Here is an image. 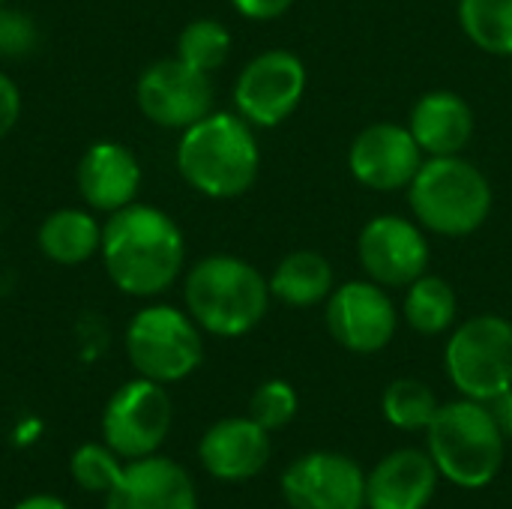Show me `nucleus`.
Segmentation results:
<instances>
[{"instance_id":"nucleus-25","label":"nucleus","mask_w":512,"mask_h":509,"mask_svg":"<svg viewBox=\"0 0 512 509\" xmlns=\"http://www.w3.org/2000/svg\"><path fill=\"white\" fill-rule=\"evenodd\" d=\"M231 54V33L216 18H195L177 36V57L201 72H216Z\"/></svg>"},{"instance_id":"nucleus-13","label":"nucleus","mask_w":512,"mask_h":509,"mask_svg":"<svg viewBox=\"0 0 512 509\" xmlns=\"http://www.w3.org/2000/svg\"><path fill=\"white\" fill-rule=\"evenodd\" d=\"M426 156L408 126L381 120L357 132L348 147L351 177L372 192L408 189Z\"/></svg>"},{"instance_id":"nucleus-32","label":"nucleus","mask_w":512,"mask_h":509,"mask_svg":"<svg viewBox=\"0 0 512 509\" xmlns=\"http://www.w3.org/2000/svg\"><path fill=\"white\" fill-rule=\"evenodd\" d=\"M12 509H69V504L57 495H30V498L18 501Z\"/></svg>"},{"instance_id":"nucleus-3","label":"nucleus","mask_w":512,"mask_h":509,"mask_svg":"<svg viewBox=\"0 0 512 509\" xmlns=\"http://www.w3.org/2000/svg\"><path fill=\"white\" fill-rule=\"evenodd\" d=\"M267 276L237 255H207L183 279V303L195 324L216 339L252 333L270 309Z\"/></svg>"},{"instance_id":"nucleus-29","label":"nucleus","mask_w":512,"mask_h":509,"mask_svg":"<svg viewBox=\"0 0 512 509\" xmlns=\"http://www.w3.org/2000/svg\"><path fill=\"white\" fill-rule=\"evenodd\" d=\"M18 120H21V90L6 72H0V141L15 129Z\"/></svg>"},{"instance_id":"nucleus-22","label":"nucleus","mask_w":512,"mask_h":509,"mask_svg":"<svg viewBox=\"0 0 512 509\" xmlns=\"http://www.w3.org/2000/svg\"><path fill=\"white\" fill-rule=\"evenodd\" d=\"M402 315H405L408 327L417 330L420 336H441L456 324L459 297L447 279L426 273L405 288Z\"/></svg>"},{"instance_id":"nucleus-21","label":"nucleus","mask_w":512,"mask_h":509,"mask_svg":"<svg viewBox=\"0 0 512 509\" xmlns=\"http://www.w3.org/2000/svg\"><path fill=\"white\" fill-rule=\"evenodd\" d=\"M270 294L273 300L291 306V309H312L318 303H327V297L336 288L333 264L312 249L288 252L270 273Z\"/></svg>"},{"instance_id":"nucleus-14","label":"nucleus","mask_w":512,"mask_h":509,"mask_svg":"<svg viewBox=\"0 0 512 509\" xmlns=\"http://www.w3.org/2000/svg\"><path fill=\"white\" fill-rule=\"evenodd\" d=\"M291 509H366V471L342 453H306L282 474Z\"/></svg>"},{"instance_id":"nucleus-1","label":"nucleus","mask_w":512,"mask_h":509,"mask_svg":"<svg viewBox=\"0 0 512 509\" xmlns=\"http://www.w3.org/2000/svg\"><path fill=\"white\" fill-rule=\"evenodd\" d=\"M99 255L117 291L153 300L180 279L186 237L165 210L135 201L105 219Z\"/></svg>"},{"instance_id":"nucleus-2","label":"nucleus","mask_w":512,"mask_h":509,"mask_svg":"<svg viewBox=\"0 0 512 509\" xmlns=\"http://www.w3.org/2000/svg\"><path fill=\"white\" fill-rule=\"evenodd\" d=\"M177 171L189 189L213 201L246 195L261 171V147L255 126L237 111H210L180 132Z\"/></svg>"},{"instance_id":"nucleus-7","label":"nucleus","mask_w":512,"mask_h":509,"mask_svg":"<svg viewBox=\"0 0 512 509\" xmlns=\"http://www.w3.org/2000/svg\"><path fill=\"white\" fill-rule=\"evenodd\" d=\"M444 366L465 399L489 405L512 384V324L501 315L468 318L447 339Z\"/></svg>"},{"instance_id":"nucleus-23","label":"nucleus","mask_w":512,"mask_h":509,"mask_svg":"<svg viewBox=\"0 0 512 509\" xmlns=\"http://www.w3.org/2000/svg\"><path fill=\"white\" fill-rule=\"evenodd\" d=\"M459 27L480 51L512 57V0H459Z\"/></svg>"},{"instance_id":"nucleus-12","label":"nucleus","mask_w":512,"mask_h":509,"mask_svg":"<svg viewBox=\"0 0 512 509\" xmlns=\"http://www.w3.org/2000/svg\"><path fill=\"white\" fill-rule=\"evenodd\" d=\"M327 330L351 354H378L393 342L399 312L387 288L372 279H351L327 297Z\"/></svg>"},{"instance_id":"nucleus-28","label":"nucleus","mask_w":512,"mask_h":509,"mask_svg":"<svg viewBox=\"0 0 512 509\" xmlns=\"http://www.w3.org/2000/svg\"><path fill=\"white\" fill-rule=\"evenodd\" d=\"M39 48V24L21 9L0 6V57L21 60Z\"/></svg>"},{"instance_id":"nucleus-5","label":"nucleus","mask_w":512,"mask_h":509,"mask_svg":"<svg viewBox=\"0 0 512 509\" xmlns=\"http://www.w3.org/2000/svg\"><path fill=\"white\" fill-rule=\"evenodd\" d=\"M414 219L441 237H468L492 216V183L465 156H429L408 186Z\"/></svg>"},{"instance_id":"nucleus-24","label":"nucleus","mask_w":512,"mask_h":509,"mask_svg":"<svg viewBox=\"0 0 512 509\" xmlns=\"http://www.w3.org/2000/svg\"><path fill=\"white\" fill-rule=\"evenodd\" d=\"M438 408H441V402H438L435 390L417 378H396L387 384V390L381 396L384 420L402 432H426L429 423L435 420Z\"/></svg>"},{"instance_id":"nucleus-8","label":"nucleus","mask_w":512,"mask_h":509,"mask_svg":"<svg viewBox=\"0 0 512 509\" xmlns=\"http://www.w3.org/2000/svg\"><path fill=\"white\" fill-rule=\"evenodd\" d=\"M174 423L165 384L132 378L111 393L102 411V441L126 462L159 453Z\"/></svg>"},{"instance_id":"nucleus-11","label":"nucleus","mask_w":512,"mask_h":509,"mask_svg":"<svg viewBox=\"0 0 512 509\" xmlns=\"http://www.w3.org/2000/svg\"><path fill=\"white\" fill-rule=\"evenodd\" d=\"M357 258L366 273L381 288H408L429 273L432 249L426 228L414 219L381 213L369 219L357 237Z\"/></svg>"},{"instance_id":"nucleus-4","label":"nucleus","mask_w":512,"mask_h":509,"mask_svg":"<svg viewBox=\"0 0 512 509\" xmlns=\"http://www.w3.org/2000/svg\"><path fill=\"white\" fill-rule=\"evenodd\" d=\"M426 447L444 480L459 489H486L504 468L507 438L486 402L462 396L438 408Z\"/></svg>"},{"instance_id":"nucleus-15","label":"nucleus","mask_w":512,"mask_h":509,"mask_svg":"<svg viewBox=\"0 0 512 509\" xmlns=\"http://www.w3.org/2000/svg\"><path fill=\"white\" fill-rule=\"evenodd\" d=\"M144 183V171L138 156L111 138L93 141L75 168V186L78 195L84 201V207H90L93 213H117L129 204L138 201Z\"/></svg>"},{"instance_id":"nucleus-26","label":"nucleus","mask_w":512,"mask_h":509,"mask_svg":"<svg viewBox=\"0 0 512 509\" xmlns=\"http://www.w3.org/2000/svg\"><path fill=\"white\" fill-rule=\"evenodd\" d=\"M123 471H126V459H120L105 441L102 444L87 441L69 459V474H72L75 486L87 495L105 498L120 483Z\"/></svg>"},{"instance_id":"nucleus-17","label":"nucleus","mask_w":512,"mask_h":509,"mask_svg":"<svg viewBox=\"0 0 512 509\" xmlns=\"http://www.w3.org/2000/svg\"><path fill=\"white\" fill-rule=\"evenodd\" d=\"M105 509H198L189 471L168 456L126 462L120 483L105 495Z\"/></svg>"},{"instance_id":"nucleus-27","label":"nucleus","mask_w":512,"mask_h":509,"mask_svg":"<svg viewBox=\"0 0 512 509\" xmlns=\"http://www.w3.org/2000/svg\"><path fill=\"white\" fill-rule=\"evenodd\" d=\"M297 408H300V399H297V390L288 384V381H264L252 399H249V417L264 426L270 435L273 432H282L294 417H297Z\"/></svg>"},{"instance_id":"nucleus-16","label":"nucleus","mask_w":512,"mask_h":509,"mask_svg":"<svg viewBox=\"0 0 512 509\" xmlns=\"http://www.w3.org/2000/svg\"><path fill=\"white\" fill-rule=\"evenodd\" d=\"M270 456V432L252 417H225L213 423L198 444L201 468L222 483H246L258 477L267 468Z\"/></svg>"},{"instance_id":"nucleus-33","label":"nucleus","mask_w":512,"mask_h":509,"mask_svg":"<svg viewBox=\"0 0 512 509\" xmlns=\"http://www.w3.org/2000/svg\"><path fill=\"white\" fill-rule=\"evenodd\" d=\"M36 435H39V420H24V423L18 426V432H15L18 444H30Z\"/></svg>"},{"instance_id":"nucleus-18","label":"nucleus","mask_w":512,"mask_h":509,"mask_svg":"<svg viewBox=\"0 0 512 509\" xmlns=\"http://www.w3.org/2000/svg\"><path fill=\"white\" fill-rule=\"evenodd\" d=\"M438 468L423 450H396L366 474V509H426L438 492Z\"/></svg>"},{"instance_id":"nucleus-35","label":"nucleus","mask_w":512,"mask_h":509,"mask_svg":"<svg viewBox=\"0 0 512 509\" xmlns=\"http://www.w3.org/2000/svg\"><path fill=\"white\" fill-rule=\"evenodd\" d=\"M0 6H3V0H0Z\"/></svg>"},{"instance_id":"nucleus-20","label":"nucleus","mask_w":512,"mask_h":509,"mask_svg":"<svg viewBox=\"0 0 512 509\" xmlns=\"http://www.w3.org/2000/svg\"><path fill=\"white\" fill-rule=\"evenodd\" d=\"M39 252L57 267H81L102 249V225L90 207H60L36 231Z\"/></svg>"},{"instance_id":"nucleus-34","label":"nucleus","mask_w":512,"mask_h":509,"mask_svg":"<svg viewBox=\"0 0 512 509\" xmlns=\"http://www.w3.org/2000/svg\"><path fill=\"white\" fill-rule=\"evenodd\" d=\"M510 72H512V57H510Z\"/></svg>"},{"instance_id":"nucleus-9","label":"nucleus","mask_w":512,"mask_h":509,"mask_svg":"<svg viewBox=\"0 0 512 509\" xmlns=\"http://www.w3.org/2000/svg\"><path fill=\"white\" fill-rule=\"evenodd\" d=\"M306 63L288 48H267L255 54L234 81L237 114L255 129L285 123L306 96Z\"/></svg>"},{"instance_id":"nucleus-10","label":"nucleus","mask_w":512,"mask_h":509,"mask_svg":"<svg viewBox=\"0 0 512 509\" xmlns=\"http://www.w3.org/2000/svg\"><path fill=\"white\" fill-rule=\"evenodd\" d=\"M213 81L207 72L192 69L177 54L150 63L135 84V102L141 114L159 126L183 132L213 111Z\"/></svg>"},{"instance_id":"nucleus-6","label":"nucleus","mask_w":512,"mask_h":509,"mask_svg":"<svg viewBox=\"0 0 512 509\" xmlns=\"http://www.w3.org/2000/svg\"><path fill=\"white\" fill-rule=\"evenodd\" d=\"M126 357L132 369L156 384L186 381L204 360V330L186 309L150 303L126 324Z\"/></svg>"},{"instance_id":"nucleus-19","label":"nucleus","mask_w":512,"mask_h":509,"mask_svg":"<svg viewBox=\"0 0 512 509\" xmlns=\"http://www.w3.org/2000/svg\"><path fill=\"white\" fill-rule=\"evenodd\" d=\"M408 129L417 138L426 159L462 156L474 135V111L453 90H429L414 102Z\"/></svg>"},{"instance_id":"nucleus-30","label":"nucleus","mask_w":512,"mask_h":509,"mask_svg":"<svg viewBox=\"0 0 512 509\" xmlns=\"http://www.w3.org/2000/svg\"><path fill=\"white\" fill-rule=\"evenodd\" d=\"M231 6L249 21H273L282 18L294 6V0H231Z\"/></svg>"},{"instance_id":"nucleus-31","label":"nucleus","mask_w":512,"mask_h":509,"mask_svg":"<svg viewBox=\"0 0 512 509\" xmlns=\"http://www.w3.org/2000/svg\"><path fill=\"white\" fill-rule=\"evenodd\" d=\"M489 408H492V414H495V420H498L504 438L512 441V384L501 393V396H495V399L489 402Z\"/></svg>"}]
</instances>
